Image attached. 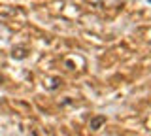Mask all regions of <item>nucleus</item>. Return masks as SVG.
Instances as JSON below:
<instances>
[{
    "label": "nucleus",
    "mask_w": 151,
    "mask_h": 136,
    "mask_svg": "<svg viewBox=\"0 0 151 136\" xmlns=\"http://www.w3.org/2000/svg\"><path fill=\"white\" fill-rule=\"evenodd\" d=\"M102 123H106V117H104V115H98V117H94V119L91 121V129H93V130H98Z\"/></svg>",
    "instance_id": "f257e3e1"
}]
</instances>
